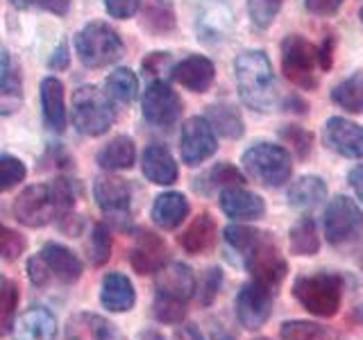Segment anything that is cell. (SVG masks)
Segmentation results:
<instances>
[{"instance_id":"ab89813d","label":"cell","mask_w":363,"mask_h":340,"mask_svg":"<svg viewBox=\"0 0 363 340\" xmlns=\"http://www.w3.org/2000/svg\"><path fill=\"white\" fill-rule=\"evenodd\" d=\"M28 175L26 164L18 157L3 152L0 154V193H7L14 186H18Z\"/></svg>"},{"instance_id":"d6a6232c","label":"cell","mask_w":363,"mask_h":340,"mask_svg":"<svg viewBox=\"0 0 363 340\" xmlns=\"http://www.w3.org/2000/svg\"><path fill=\"white\" fill-rule=\"evenodd\" d=\"M334 105H338L347 113H363V73L357 71L350 77H345L343 82H338L332 94H329Z\"/></svg>"},{"instance_id":"44dd1931","label":"cell","mask_w":363,"mask_h":340,"mask_svg":"<svg viewBox=\"0 0 363 340\" xmlns=\"http://www.w3.org/2000/svg\"><path fill=\"white\" fill-rule=\"evenodd\" d=\"M220 209L234 220H259L266 213V202L243 186H232L220 191Z\"/></svg>"},{"instance_id":"cb8c5ba5","label":"cell","mask_w":363,"mask_h":340,"mask_svg":"<svg viewBox=\"0 0 363 340\" xmlns=\"http://www.w3.org/2000/svg\"><path fill=\"white\" fill-rule=\"evenodd\" d=\"M41 111L43 120L50 130L64 132L66 130V102H64V84L57 77L48 75L41 82Z\"/></svg>"},{"instance_id":"8fae6325","label":"cell","mask_w":363,"mask_h":340,"mask_svg":"<svg viewBox=\"0 0 363 340\" xmlns=\"http://www.w3.org/2000/svg\"><path fill=\"white\" fill-rule=\"evenodd\" d=\"M236 18L225 0H202L196 14V32L204 45H220L232 39Z\"/></svg>"},{"instance_id":"e0dca14e","label":"cell","mask_w":363,"mask_h":340,"mask_svg":"<svg viewBox=\"0 0 363 340\" xmlns=\"http://www.w3.org/2000/svg\"><path fill=\"white\" fill-rule=\"evenodd\" d=\"M170 77H173L179 86L193 91V94H204V91L211 89L216 79V66L209 57H204V55H189L173 66Z\"/></svg>"},{"instance_id":"e7e4bbea","label":"cell","mask_w":363,"mask_h":340,"mask_svg":"<svg viewBox=\"0 0 363 340\" xmlns=\"http://www.w3.org/2000/svg\"><path fill=\"white\" fill-rule=\"evenodd\" d=\"M361 268H363V256H361Z\"/></svg>"},{"instance_id":"94428289","label":"cell","mask_w":363,"mask_h":340,"mask_svg":"<svg viewBox=\"0 0 363 340\" xmlns=\"http://www.w3.org/2000/svg\"><path fill=\"white\" fill-rule=\"evenodd\" d=\"M352 320H357V322H361L363 324V304H359L354 311H352Z\"/></svg>"},{"instance_id":"816d5d0a","label":"cell","mask_w":363,"mask_h":340,"mask_svg":"<svg viewBox=\"0 0 363 340\" xmlns=\"http://www.w3.org/2000/svg\"><path fill=\"white\" fill-rule=\"evenodd\" d=\"M68 64H71V55H68V45H66V41H62V43L52 50L50 60H48V68H50V71H66Z\"/></svg>"},{"instance_id":"52a82bcc","label":"cell","mask_w":363,"mask_h":340,"mask_svg":"<svg viewBox=\"0 0 363 340\" xmlns=\"http://www.w3.org/2000/svg\"><path fill=\"white\" fill-rule=\"evenodd\" d=\"M241 256L247 272H252L255 281L264 283L270 290H275L289 272V264L284 259L277 241L272 238V234L266 232H259Z\"/></svg>"},{"instance_id":"be15d7a7","label":"cell","mask_w":363,"mask_h":340,"mask_svg":"<svg viewBox=\"0 0 363 340\" xmlns=\"http://www.w3.org/2000/svg\"><path fill=\"white\" fill-rule=\"evenodd\" d=\"M361 21H363V7H361Z\"/></svg>"},{"instance_id":"ffe728a7","label":"cell","mask_w":363,"mask_h":340,"mask_svg":"<svg viewBox=\"0 0 363 340\" xmlns=\"http://www.w3.org/2000/svg\"><path fill=\"white\" fill-rule=\"evenodd\" d=\"M141 170L145 179H150L152 184L170 186L175 184L179 177V168L175 157L162 143H150L141 154Z\"/></svg>"},{"instance_id":"4dcf8cb0","label":"cell","mask_w":363,"mask_h":340,"mask_svg":"<svg viewBox=\"0 0 363 340\" xmlns=\"http://www.w3.org/2000/svg\"><path fill=\"white\" fill-rule=\"evenodd\" d=\"M216 238V222L209 213H200L196 220L189 225V230L179 236V245L189 254H202L213 245Z\"/></svg>"},{"instance_id":"60d3db41","label":"cell","mask_w":363,"mask_h":340,"mask_svg":"<svg viewBox=\"0 0 363 340\" xmlns=\"http://www.w3.org/2000/svg\"><path fill=\"white\" fill-rule=\"evenodd\" d=\"M279 139L284 141V145H289L300 159H306L313 150V134L309 130L298 128V125H286V128H281Z\"/></svg>"},{"instance_id":"484cf974","label":"cell","mask_w":363,"mask_h":340,"mask_svg":"<svg viewBox=\"0 0 363 340\" xmlns=\"http://www.w3.org/2000/svg\"><path fill=\"white\" fill-rule=\"evenodd\" d=\"M18 340H52L57 336L55 315L43 306H32L16 322Z\"/></svg>"},{"instance_id":"9f6ffc18","label":"cell","mask_w":363,"mask_h":340,"mask_svg":"<svg viewBox=\"0 0 363 340\" xmlns=\"http://www.w3.org/2000/svg\"><path fill=\"white\" fill-rule=\"evenodd\" d=\"M175 340H202V336L196 329V324H186V327H182L177 332Z\"/></svg>"},{"instance_id":"681fc988","label":"cell","mask_w":363,"mask_h":340,"mask_svg":"<svg viewBox=\"0 0 363 340\" xmlns=\"http://www.w3.org/2000/svg\"><path fill=\"white\" fill-rule=\"evenodd\" d=\"M343 3L345 0H304L306 9L315 16H334Z\"/></svg>"},{"instance_id":"2e32d148","label":"cell","mask_w":363,"mask_h":340,"mask_svg":"<svg viewBox=\"0 0 363 340\" xmlns=\"http://www.w3.org/2000/svg\"><path fill=\"white\" fill-rule=\"evenodd\" d=\"M94 198L102 213L116 220H125L132 209V186L121 177L102 175L94 184Z\"/></svg>"},{"instance_id":"836d02e7","label":"cell","mask_w":363,"mask_h":340,"mask_svg":"<svg viewBox=\"0 0 363 340\" xmlns=\"http://www.w3.org/2000/svg\"><path fill=\"white\" fill-rule=\"evenodd\" d=\"M291 252L298 256H313L320 249V236L313 218H300L289 232Z\"/></svg>"},{"instance_id":"1f68e13d","label":"cell","mask_w":363,"mask_h":340,"mask_svg":"<svg viewBox=\"0 0 363 340\" xmlns=\"http://www.w3.org/2000/svg\"><path fill=\"white\" fill-rule=\"evenodd\" d=\"M105 94L118 105H132L139 98V77L130 68H113L105 79Z\"/></svg>"},{"instance_id":"3957f363","label":"cell","mask_w":363,"mask_h":340,"mask_svg":"<svg viewBox=\"0 0 363 340\" xmlns=\"http://www.w3.org/2000/svg\"><path fill=\"white\" fill-rule=\"evenodd\" d=\"M241 164L245 175L266 188L284 186L293 173L291 152L277 143H255L243 152Z\"/></svg>"},{"instance_id":"74e56055","label":"cell","mask_w":363,"mask_h":340,"mask_svg":"<svg viewBox=\"0 0 363 340\" xmlns=\"http://www.w3.org/2000/svg\"><path fill=\"white\" fill-rule=\"evenodd\" d=\"M89 259L94 266H105L109 256H111V232L105 222H98L94 230H91V238H89Z\"/></svg>"},{"instance_id":"680465c9","label":"cell","mask_w":363,"mask_h":340,"mask_svg":"<svg viewBox=\"0 0 363 340\" xmlns=\"http://www.w3.org/2000/svg\"><path fill=\"white\" fill-rule=\"evenodd\" d=\"M136 340H166L159 332H155V329H143V332L136 336Z\"/></svg>"},{"instance_id":"83f0119b","label":"cell","mask_w":363,"mask_h":340,"mask_svg":"<svg viewBox=\"0 0 363 340\" xmlns=\"http://www.w3.org/2000/svg\"><path fill=\"white\" fill-rule=\"evenodd\" d=\"M141 26L155 34V37H166L177 28L175 7L170 0H145L141 9Z\"/></svg>"},{"instance_id":"91938a15","label":"cell","mask_w":363,"mask_h":340,"mask_svg":"<svg viewBox=\"0 0 363 340\" xmlns=\"http://www.w3.org/2000/svg\"><path fill=\"white\" fill-rule=\"evenodd\" d=\"M9 3L14 5L16 9H28V7L34 3V0H9Z\"/></svg>"},{"instance_id":"5bb4252c","label":"cell","mask_w":363,"mask_h":340,"mask_svg":"<svg viewBox=\"0 0 363 340\" xmlns=\"http://www.w3.org/2000/svg\"><path fill=\"white\" fill-rule=\"evenodd\" d=\"M325 145L347 159H363V125L343 116H332L323 130Z\"/></svg>"},{"instance_id":"c3c4849f","label":"cell","mask_w":363,"mask_h":340,"mask_svg":"<svg viewBox=\"0 0 363 340\" xmlns=\"http://www.w3.org/2000/svg\"><path fill=\"white\" fill-rule=\"evenodd\" d=\"M28 277H30V281H32L37 288H43V286H48V283H50L52 275H50V270L45 268V264L41 261L39 254H37V256H32V259H28Z\"/></svg>"},{"instance_id":"e575fe53","label":"cell","mask_w":363,"mask_h":340,"mask_svg":"<svg viewBox=\"0 0 363 340\" xmlns=\"http://www.w3.org/2000/svg\"><path fill=\"white\" fill-rule=\"evenodd\" d=\"M245 181L243 173L232 164H216L207 175H202L198 179L196 188L200 193H211V191H225V188H232V186H241Z\"/></svg>"},{"instance_id":"d590c367","label":"cell","mask_w":363,"mask_h":340,"mask_svg":"<svg viewBox=\"0 0 363 340\" xmlns=\"http://www.w3.org/2000/svg\"><path fill=\"white\" fill-rule=\"evenodd\" d=\"M281 340H338V336L318 322L309 320H289L279 329Z\"/></svg>"},{"instance_id":"4fadbf2b","label":"cell","mask_w":363,"mask_h":340,"mask_svg":"<svg viewBox=\"0 0 363 340\" xmlns=\"http://www.w3.org/2000/svg\"><path fill=\"white\" fill-rule=\"evenodd\" d=\"M270 313H272V290L255 279L250 283H243L236 295V317L241 327H245L247 332H257V329H261L268 322Z\"/></svg>"},{"instance_id":"6f0895ef","label":"cell","mask_w":363,"mask_h":340,"mask_svg":"<svg viewBox=\"0 0 363 340\" xmlns=\"http://www.w3.org/2000/svg\"><path fill=\"white\" fill-rule=\"evenodd\" d=\"M284 105V109H289V107H293L291 111H298V113H306V102L304 100H300V98H289V100H284L281 102Z\"/></svg>"},{"instance_id":"f907efd6","label":"cell","mask_w":363,"mask_h":340,"mask_svg":"<svg viewBox=\"0 0 363 340\" xmlns=\"http://www.w3.org/2000/svg\"><path fill=\"white\" fill-rule=\"evenodd\" d=\"M334 50H336V39L329 34V37L318 45V50H315V55H318V68L320 71H329L332 68V64H334Z\"/></svg>"},{"instance_id":"f1b7e54d","label":"cell","mask_w":363,"mask_h":340,"mask_svg":"<svg viewBox=\"0 0 363 340\" xmlns=\"http://www.w3.org/2000/svg\"><path fill=\"white\" fill-rule=\"evenodd\" d=\"M96 162L100 168L109 170V173H116V170H128L134 166L136 162V145L130 136H116V139H111L102 150L98 152Z\"/></svg>"},{"instance_id":"f6af8a7d","label":"cell","mask_w":363,"mask_h":340,"mask_svg":"<svg viewBox=\"0 0 363 340\" xmlns=\"http://www.w3.org/2000/svg\"><path fill=\"white\" fill-rule=\"evenodd\" d=\"M173 57H170V52H150L143 60L141 68H143V75L150 79V82H155V79H164V75H170L173 73Z\"/></svg>"},{"instance_id":"277c9868","label":"cell","mask_w":363,"mask_h":340,"mask_svg":"<svg viewBox=\"0 0 363 340\" xmlns=\"http://www.w3.org/2000/svg\"><path fill=\"white\" fill-rule=\"evenodd\" d=\"M293 298L318 317H334L343 302V279L334 272L300 275L293 281Z\"/></svg>"},{"instance_id":"03108f58","label":"cell","mask_w":363,"mask_h":340,"mask_svg":"<svg viewBox=\"0 0 363 340\" xmlns=\"http://www.w3.org/2000/svg\"><path fill=\"white\" fill-rule=\"evenodd\" d=\"M257 340H266V338H257Z\"/></svg>"},{"instance_id":"5b68a950","label":"cell","mask_w":363,"mask_h":340,"mask_svg":"<svg viewBox=\"0 0 363 340\" xmlns=\"http://www.w3.org/2000/svg\"><path fill=\"white\" fill-rule=\"evenodd\" d=\"M75 50L86 68H107L125 55V43L109 23L91 21L77 32Z\"/></svg>"},{"instance_id":"6125c7cd","label":"cell","mask_w":363,"mask_h":340,"mask_svg":"<svg viewBox=\"0 0 363 340\" xmlns=\"http://www.w3.org/2000/svg\"><path fill=\"white\" fill-rule=\"evenodd\" d=\"M216 340H234L232 336H220V338H216Z\"/></svg>"},{"instance_id":"f546056e","label":"cell","mask_w":363,"mask_h":340,"mask_svg":"<svg viewBox=\"0 0 363 340\" xmlns=\"http://www.w3.org/2000/svg\"><path fill=\"white\" fill-rule=\"evenodd\" d=\"M204 118L209 120L213 132L220 134L223 139H232V141L241 139L245 132L241 113H238V109L232 105H223V102H218V105H209L204 109Z\"/></svg>"},{"instance_id":"7dc6e473","label":"cell","mask_w":363,"mask_h":340,"mask_svg":"<svg viewBox=\"0 0 363 340\" xmlns=\"http://www.w3.org/2000/svg\"><path fill=\"white\" fill-rule=\"evenodd\" d=\"M141 3L143 0H105V9L111 18L125 21V18H132L136 11L141 9Z\"/></svg>"},{"instance_id":"7c38bea8","label":"cell","mask_w":363,"mask_h":340,"mask_svg":"<svg viewBox=\"0 0 363 340\" xmlns=\"http://www.w3.org/2000/svg\"><path fill=\"white\" fill-rule=\"evenodd\" d=\"M182 162L186 166H200L218 150V134L213 132L204 116H193L184 123L179 134Z\"/></svg>"},{"instance_id":"b9f144b4","label":"cell","mask_w":363,"mask_h":340,"mask_svg":"<svg viewBox=\"0 0 363 340\" xmlns=\"http://www.w3.org/2000/svg\"><path fill=\"white\" fill-rule=\"evenodd\" d=\"M152 313H155L157 320L164 322V324H179L186 317V302L157 295L155 304H152Z\"/></svg>"},{"instance_id":"f5cc1de1","label":"cell","mask_w":363,"mask_h":340,"mask_svg":"<svg viewBox=\"0 0 363 340\" xmlns=\"http://www.w3.org/2000/svg\"><path fill=\"white\" fill-rule=\"evenodd\" d=\"M347 184L352 186V191L357 193V198L363 202V164L354 166L347 173Z\"/></svg>"},{"instance_id":"bcb514c9","label":"cell","mask_w":363,"mask_h":340,"mask_svg":"<svg viewBox=\"0 0 363 340\" xmlns=\"http://www.w3.org/2000/svg\"><path fill=\"white\" fill-rule=\"evenodd\" d=\"M220 283H223V272L220 268H209L204 272V279H202V293H200V302L207 306L216 300V295L220 290Z\"/></svg>"},{"instance_id":"ac0fdd59","label":"cell","mask_w":363,"mask_h":340,"mask_svg":"<svg viewBox=\"0 0 363 340\" xmlns=\"http://www.w3.org/2000/svg\"><path fill=\"white\" fill-rule=\"evenodd\" d=\"M39 256L45 264V268L50 270V275L60 283H64V286L77 283L84 272V264L79 261V256L62 243H45Z\"/></svg>"},{"instance_id":"db71d44e","label":"cell","mask_w":363,"mask_h":340,"mask_svg":"<svg viewBox=\"0 0 363 340\" xmlns=\"http://www.w3.org/2000/svg\"><path fill=\"white\" fill-rule=\"evenodd\" d=\"M39 5L43 9L52 11V14H57V16H64L68 11V7H71V0H39Z\"/></svg>"},{"instance_id":"6da1fadb","label":"cell","mask_w":363,"mask_h":340,"mask_svg":"<svg viewBox=\"0 0 363 340\" xmlns=\"http://www.w3.org/2000/svg\"><path fill=\"white\" fill-rule=\"evenodd\" d=\"M75 204V191L68 179L60 177L45 184L28 186L21 196L14 200V218L30 227V230H41L50 225L52 220H66L73 211Z\"/></svg>"},{"instance_id":"d4e9b609","label":"cell","mask_w":363,"mask_h":340,"mask_svg":"<svg viewBox=\"0 0 363 340\" xmlns=\"http://www.w3.org/2000/svg\"><path fill=\"white\" fill-rule=\"evenodd\" d=\"M68 338L71 340H121L109 320L96 313H77L68 322Z\"/></svg>"},{"instance_id":"ee69618b","label":"cell","mask_w":363,"mask_h":340,"mask_svg":"<svg viewBox=\"0 0 363 340\" xmlns=\"http://www.w3.org/2000/svg\"><path fill=\"white\" fill-rule=\"evenodd\" d=\"M26 238H23L18 232H14L7 225H0V259L5 261H16L21 259V254L26 252Z\"/></svg>"},{"instance_id":"f35d334b","label":"cell","mask_w":363,"mask_h":340,"mask_svg":"<svg viewBox=\"0 0 363 340\" xmlns=\"http://www.w3.org/2000/svg\"><path fill=\"white\" fill-rule=\"evenodd\" d=\"M284 0H247V16L259 30L270 28L279 16Z\"/></svg>"},{"instance_id":"9a60e30c","label":"cell","mask_w":363,"mask_h":340,"mask_svg":"<svg viewBox=\"0 0 363 340\" xmlns=\"http://www.w3.org/2000/svg\"><path fill=\"white\" fill-rule=\"evenodd\" d=\"M130 264L139 275H157L168 264V247L164 238L155 232L139 230L130 249Z\"/></svg>"},{"instance_id":"9c48e42d","label":"cell","mask_w":363,"mask_h":340,"mask_svg":"<svg viewBox=\"0 0 363 340\" xmlns=\"http://www.w3.org/2000/svg\"><path fill=\"white\" fill-rule=\"evenodd\" d=\"M325 236L332 245H347L363 236V211L347 196H336L325 211Z\"/></svg>"},{"instance_id":"8992f818","label":"cell","mask_w":363,"mask_h":340,"mask_svg":"<svg viewBox=\"0 0 363 340\" xmlns=\"http://www.w3.org/2000/svg\"><path fill=\"white\" fill-rule=\"evenodd\" d=\"M113 100L94 84L79 86L73 94V123L79 134L102 136L113 125Z\"/></svg>"},{"instance_id":"603a6c76","label":"cell","mask_w":363,"mask_h":340,"mask_svg":"<svg viewBox=\"0 0 363 340\" xmlns=\"http://www.w3.org/2000/svg\"><path fill=\"white\" fill-rule=\"evenodd\" d=\"M189 211H191V204H189L184 193L166 191V193H162V196L155 198L152 222L159 227V230L173 232V230H177V227L186 220Z\"/></svg>"},{"instance_id":"11a10c76","label":"cell","mask_w":363,"mask_h":340,"mask_svg":"<svg viewBox=\"0 0 363 340\" xmlns=\"http://www.w3.org/2000/svg\"><path fill=\"white\" fill-rule=\"evenodd\" d=\"M11 62H9V52H7V48L3 43H0V86H3L5 82H7V77L11 75Z\"/></svg>"},{"instance_id":"4316f807","label":"cell","mask_w":363,"mask_h":340,"mask_svg":"<svg viewBox=\"0 0 363 340\" xmlns=\"http://www.w3.org/2000/svg\"><path fill=\"white\" fill-rule=\"evenodd\" d=\"M327 198V184L318 175H302L289 188V204L298 211H311Z\"/></svg>"},{"instance_id":"30bf717a","label":"cell","mask_w":363,"mask_h":340,"mask_svg":"<svg viewBox=\"0 0 363 340\" xmlns=\"http://www.w3.org/2000/svg\"><path fill=\"white\" fill-rule=\"evenodd\" d=\"M143 118L155 128H170L182 116V100L177 91L166 79H155L147 84L141 98Z\"/></svg>"},{"instance_id":"d6986e66","label":"cell","mask_w":363,"mask_h":340,"mask_svg":"<svg viewBox=\"0 0 363 340\" xmlns=\"http://www.w3.org/2000/svg\"><path fill=\"white\" fill-rule=\"evenodd\" d=\"M155 290L157 295H164V298L189 302L193 293H196V275L184 264H166L157 272Z\"/></svg>"},{"instance_id":"7402d4cb","label":"cell","mask_w":363,"mask_h":340,"mask_svg":"<svg viewBox=\"0 0 363 340\" xmlns=\"http://www.w3.org/2000/svg\"><path fill=\"white\" fill-rule=\"evenodd\" d=\"M100 304L109 313H128L136 304L134 283L123 272H109L100 286Z\"/></svg>"},{"instance_id":"ba28073f","label":"cell","mask_w":363,"mask_h":340,"mask_svg":"<svg viewBox=\"0 0 363 340\" xmlns=\"http://www.w3.org/2000/svg\"><path fill=\"white\" fill-rule=\"evenodd\" d=\"M318 45L300 34H289L281 41V71L293 86L313 91L318 86Z\"/></svg>"},{"instance_id":"7a4b0ae2","label":"cell","mask_w":363,"mask_h":340,"mask_svg":"<svg viewBox=\"0 0 363 340\" xmlns=\"http://www.w3.org/2000/svg\"><path fill=\"white\" fill-rule=\"evenodd\" d=\"M236 86L243 105L252 111L268 113L279 105L277 79L264 50H243L234 62Z\"/></svg>"},{"instance_id":"7bdbcfd3","label":"cell","mask_w":363,"mask_h":340,"mask_svg":"<svg viewBox=\"0 0 363 340\" xmlns=\"http://www.w3.org/2000/svg\"><path fill=\"white\" fill-rule=\"evenodd\" d=\"M23 102V89H21V77L16 71H11L7 82L0 86V116L14 113Z\"/></svg>"},{"instance_id":"8d00e7d4","label":"cell","mask_w":363,"mask_h":340,"mask_svg":"<svg viewBox=\"0 0 363 340\" xmlns=\"http://www.w3.org/2000/svg\"><path fill=\"white\" fill-rule=\"evenodd\" d=\"M18 286L14 281L0 277V336L9 334L16 327Z\"/></svg>"}]
</instances>
